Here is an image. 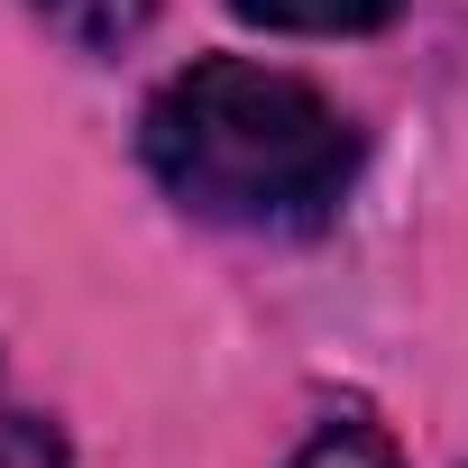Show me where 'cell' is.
I'll list each match as a JSON object with an SVG mask.
<instances>
[{
  "instance_id": "cell-4",
  "label": "cell",
  "mask_w": 468,
  "mask_h": 468,
  "mask_svg": "<svg viewBox=\"0 0 468 468\" xmlns=\"http://www.w3.org/2000/svg\"><path fill=\"white\" fill-rule=\"evenodd\" d=\"M294 468H395V441H386L377 422H358V413H349V422H322V431L303 441V459H294Z\"/></svg>"
},
{
  "instance_id": "cell-3",
  "label": "cell",
  "mask_w": 468,
  "mask_h": 468,
  "mask_svg": "<svg viewBox=\"0 0 468 468\" xmlns=\"http://www.w3.org/2000/svg\"><path fill=\"white\" fill-rule=\"evenodd\" d=\"M28 10H37L65 47H83V56H120V47L156 19V0H28Z\"/></svg>"
},
{
  "instance_id": "cell-2",
  "label": "cell",
  "mask_w": 468,
  "mask_h": 468,
  "mask_svg": "<svg viewBox=\"0 0 468 468\" xmlns=\"http://www.w3.org/2000/svg\"><path fill=\"white\" fill-rule=\"evenodd\" d=\"M249 28H285V37H358V28H386L404 0H229Z\"/></svg>"
},
{
  "instance_id": "cell-5",
  "label": "cell",
  "mask_w": 468,
  "mask_h": 468,
  "mask_svg": "<svg viewBox=\"0 0 468 468\" xmlns=\"http://www.w3.org/2000/svg\"><path fill=\"white\" fill-rule=\"evenodd\" d=\"M0 468H65L56 422H37V413H19V404H0Z\"/></svg>"
},
{
  "instance_id": "cell-1",
  "label": "cell",
  "mask_w": 468,
  "mask_h": 468,
  "mask_svg": "<svg viewBox=\"0 0 468 468\" xmlns=\"http://www.w3.org/2000/svg\"><path fill=\"white\" fill-rule=\"evenodd\" d=\"M147 175L229 229H303L358 175V129L294 74L249 56L184 65L138 120Z\"/></svg>"
}]
</instances>
